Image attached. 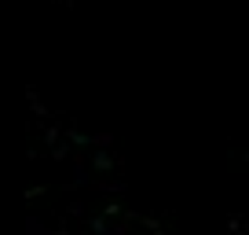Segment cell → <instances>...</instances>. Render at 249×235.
I'll return each mask as SVG.
<instances>
[]
</instances>
